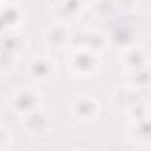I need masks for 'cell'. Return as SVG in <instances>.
<instances>
[{"instance_id": "cell-9", "label": "cell", "mask_w": 151, "mask_h": 151, "mask_svg": "<svg viewBox=\"0 0 151 151\" xmlns=\"http://www.w3.org/2000/svg\"><path fill=\"white\" fill-rule=\"evenodd\" d=\"M147 84H149V69H147V66L132 71V75H130V86L132 87L140 89V87H146Z\"/></svg>"}, {"instance_id": "cell-10", "label": "cell", "mask_w": 151, "mask_h": 151, "mask_svg": "<svg viewBox=\"0 0 151 151\" xmlns=\"http://www.w3.org/2000/svg\"><path fill=\"white\" fill-rule=\"evenodd\" d=\"M132 135H135V139H137V140H140V144L147 146V144H149V126H147V119L133 121Z\"/></svg>"}, {"instance_id": "cell-2", "label": "cell", "mask_w": 151, "mask_h": 151, "mask_svg": "<svg viewBox=\"0 0 151 151\" xmlns=\"http://www.w3.org/2000/svg\"><path fill=\"white\" fill-rule=\"evenodd\" d=\"M100 112V103L98 100H94L93 96H78L77 100L73 101L71 105V114L75 119H78V121H84V123H89L93 119H96Z\"/></svg>"}, {"instance_id": "cell-13", "label": "cell", "mask_w": 151, "mask_h": 151, "mask_svg": "<svg viewBox=\"0 0 151 151\" xmlns=\"http://www.w3.org/2000/svg\"><path fill=\"white\" fill-rule=\"evenodd\" d=\"M82 6H84L82 0H64L62 6H60L59 9H60V13L66 14V16H75L77 13L82 11Z\"/></svg>"}, {"instance_id": "cell-3", "label": "cell", "mask_w": 151, "mask_h": 151, "mask_svg": "<svg viewBox=\"0 0 151 151\" xmlns=\"http://www.w3.org/2000/svg\"><path fill=\"white\" fill-rule=\"evenodd\" d=\"M11 109L18 114H29L32 110H37L41 109V98L37 96V93L34 91H29V89H23L20 93H16L13 98H11Z\"/></svg>"}, {"instance_id": "cell-7", "label": "cell", "mask_w": 151, "mask_h": 151, "mask_svg": "<svg viewBox=\"0 0 151 151\" xmlns=\"http://www.w3.org/2000/svg\"><path fill=\"white\" fill-rule=\"evenodd\" d=\"M123 60H124V66L130 71L139 69V68H144V66H147V52L142 46L128 48L124 52V55H123Z\"/></svg>"}, {"instance_id": "cell-6", "label": "cell", "mask_w": 151, "mask_h": 151, "mask_svg": "<svg viewBox=\"0 0 151 151\" xmlns=\"http://www.w3.org/2000/svg\"><path fill=\"white\" fill-rule=\"evenodd\" d=\"M69 39H71L69 30L64 25H52L45 32V41L52 50H62L69 43Z\"/></svg>"}, {"instance_id": "cell-4", "label": "cell", "mask_w": 151, "mask_h": 151, "mask_svg": "<svg viewBox=\"0 0 151 151\" xmlns=\"http://www.w3.org/2000/svg\"><path fill=\"white\" fill-rule=\"evenodd\" d=\"M50 123H52V117L43 109H37V110L29 112V114H23V126L32 135H43L45 132H48Z\"/></svg>"}, {"instance_id": "cell-18", "label": "cell", "mask_w": 151, "mask_h": 151, "mask_svg": "<svg viewBox=\"0 0 151 151\" xmlns=\"http://www.w3.org/2000/svg\"><path fill=\"white\" fill-rule=\"evenodd\" d=\"M2 29H6V25H4V22H2V18H0V30Z\"/></svg>"}, {"instance_id": "cell-5", "label": "cell", "mask_w": 151, "mask_h": 151, "mask_svg": "<svg viewBox=\"0 0 151 151\" xmlns=\"http://www.w3.org/2000/svg\"><path fill=\"white\" fill-rule=\"evenodd\" d=\"M53 62L46 57H36L29 62V75L34 80L46 82L53 77Z\"/></svg>"}, {"instance_id": "cell-1", "label": "cell", "mask_w": 151, "mask_h": 151, "mask_svg": "<svg viewBox=\"0 0 151 151\" xmlns=\"http://www.w3.org/2000/svg\"><path fill=\"white\" fill-rule=\"evenodd\" d=\"M71 69L77 75H91L100 68V55L87 48H78L71 55Z\"/></svg>"}, {"instance_id": "cell-19", "label": "cell", "mask_w": 151, "mask_h": 151, "mask_svg": "<svg viewBox=\"0 0 151 151\" xmlns=\"http://www.w3.org/2000/svg\"><path fill=\"white\" fill-rule=\"evenodd\" d=\"M82 2H84V4H86V2H91V0H82Z\"/></svg>"}, {"instance_id": "cell-8", "label": "cell", "mask_w": 151, "mask_h": 151, "mask_svg": "<svg viewBox=\"0 0 151 151\" xmlns=\"http://www.w3.org/2000/svg\"><path fill=\"white\" fill-rule=\"evenodd\" d=\"M137 93V89L135 87H128V89H119V91H116V94H114V103L117 105V107H121V109H130L135 101H139V96L135 94Z\"/></svg>"}, {"instance_id": "cell-14", "label": "cell", "mask_w": 151, "mask_h": 151, "mask_svg": "<svg viewBox=\"0 0 151 151\" xmlns=\"http://www.w3.org/2000/svg\"><path fill=\"white\" fill-rule=\"evenodd\" d=\"M16 62V53L6 52V50H0V71H7L14 66Z\"/></svg>"}, {"instance_id": "cell-17", "label": "cell", "mask_w": 151, "mask_h": 151, "mask_svg": "<svg viewBox=\"0 0 151 151\" xmlns=\"http://www.w3.org/2000/svg\"><path fill=\"white\" fill-rule=\"evenodd\" d=\"M7 137H9L7 132H6L2 126H0V147H4V146L7 144Z\"/></svg>"}, {"instance_id": "cell-11", "label": "cell", "mask_w": 151, "mask_h": 151, "mask_svg": "<svg viewBox=\"0 0 151 151\" xmlns=\"http://www.w3.org/2000/svg\"><path fill=\"white\" fill-rule=\"evenodd\" d=\"M23 48V39L20 36H4L0 37V50H6L11 53H16Z\"/></svg>"}, {"instance_id": "cell-15", "label": "cell", "mask_w": 151, "mask_h": 151, "mask_svg": "<svg viewBox=\"0 0 151 151\" xmlns=\"http://www.w3.org/2000/svg\"><path fill=\"white\" fill-rule=\"evenodd\" d=\"M0 18H2V22H4L6 27H9V25H13V23L18 22L20 13H18L14 7H6L4 11H0Z\"/></svg>"}, {"instance_id": "cell-12", "label": "cell", "mask_w": 151, "mask_h": 151, "mask_svg": "<svg viewBox=\"0 0 151 151\" xmlns=\"http://www.w3.org/2000/svg\"><path fill=\"white\" fill-rule=\"evenodd\" d=\"M116 11L117 9H116V2H114V0H96V4H94V13L98 16L107 18V16L114 14Z\"/></svg>"}, {"instance_id": "cell-16", "label": "cell", "mask_w": 151, "mask_h": 151, "mask_svg": "<svg viewBox=\"0 0 151 151\" xmlns=\"http://www.w3.org/2000/svg\"><path fill=\"white\" fill-rule=\"evenodd\" d=\"M117 11H132L137 6V0H114Z\"/></svg>"}]
</instances>
